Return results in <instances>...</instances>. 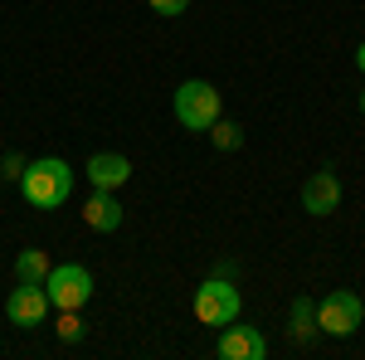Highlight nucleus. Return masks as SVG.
<instances>
[{"instance_id":"nucleus-1","label":"nucleus","mask_w":365,"mask_h":360,"mask_svg":"<svg viewBox=\"0 0 365 360\" xmlns=\"http://www.w3.org/2000/svg\"><path fill=\"white\" fill-rule=\"evenodd\" d=\"M20 195H25L34 210H58L68 195H73V166L58 161V156H39L29 161L20 175Z\"/></svg>"},{"instance_id":"nucleus-2","label":"nucleus","mask_w":365,"mask_h":360,"mask_svg":"<svg viewBox=\"0 0 365 360\" xmlns=\"http://www.w3.org/2000/svg\"><path fill=\"white\" fill-rule=\"evenodd\" d=\"M220 117V88L205 83V78H190V83L175 88V122L185 132H210V122Z\"/></svg>"},{"instance_id":"nucleus-3","label":"nucleus","mask_w":365,"mask_h":360,"mask_svg":"<svg viewBox=\"0 0 365 360\" xmlns=\"http://www.w3.org/2000/svg\"><path fill=\"white\" fill-rule=\"evenodd\" d=\"M239 307H244L239 287H234L229 277H220V273L195 287V317L205 322V326H229V322H239Z\"/></svg>"},{"instance_id":"nucleus-4","label":"nucleus","mask_w":365,"mask_h":360,"mask_svg":"<svg viewBox=\"0 0 365 360\" xmlns=\"http://www.w3.org/2000/svg\"><path fill=\"white\" fill-rule=\"evenodd\" d=\"M44 292H49V307H58V312H83V302L93 297V273L83 263H58V268H49Z\"/></svg>"},{"instance_id":"nucleus-5","label":"nucleus","mask_w":365,"mask_h":360,"mask_svg":"<svg viewBox=\"0 0 365 360\" xmlns=\"http://www.w3.org/2000/svg\"><path fill=\"white\" fill-rule=\"evenodd\" d=\"M361 322H365V307H361V297L346 292V287L327 292L322 307H317V331H327V336H356Z\"/></svg>"},{"instance_id":"nucleus-6","label":"nucleus","mask_w":365,"mask_h":360,"mask_svg":"<svg viewBox=\"0 0 365 360\" xmlns=\"http://www.w3.org/2000/svg\"><path fill=\"white\" fill-rule=\"evenodd\" d=\"M5 317H10V326H44V317H49V292L44 287H15L10 297H5Z\"/></svg>"},{"instance_id":"nucleus-7","label":"nucleus","mask_w":365,"mask_h":360,"mask_svg":"<svg viewBox=\"0 0 365 360\" xmlns=\"http://www.w3.org/2000/svg\"><path fill=\"white\" fill-rule=\"evenodd\" d=\"M336 205H341V180L331 170H312L307 185H302V210L327 220V215H336Z\"/></svg>"},{"instance_id":"nucleus-8","label":"nucleus","mask_w":365,"mask_h":360,"mask_svg":"<svg viewBox=\"0 0 365 360\" xmlns=\"http://www.w3.org/2000/svg\"><path fill=\"white\" fill-rule=\"evenodd\" d=\"M220 356L225 360H268V336L258 326H234L229 322L220 336Z\"/></svg>"},{"instance_id":"nucleus-9","label":"nucleus","mask_w":365,"mask_h":360,"mask_svg":"<svg viewBox=\"0 0 365 360\" xmlns=\"http://www.w3.org/2000/svg\"><path fill=\"white\" fill-rule=\"evenodd\" d=\"M83 175L93 180V190H122L132 180V161L117 156V151H98V156H88Z\"/></svg>"},{"instance_id":"nucleus-10","label":"nucleus","mask_w":365,"mask_h":360,"mask_svg":"<svg viewBox=\"0 0 365 360\" xmlns=\"http://www.w3.org/2000/svg\"><path fill=\"white\" fill-rule=\"evenodd\" d=\"M83 224L98 229V234H113L122 229V205H117V190H93L83 200Z\"/></svg>"},{"instance_id":"nucleus-11","label":"nucleus","mask_w":365,"mask_h":360,"mask_svg":"<svg viewBox=\"0 0 365 360\" xmlns=\"http://www.w3.org/2000/svg\"><path fill=\"white\" fill-rule=\"evenodd\" d=\"M49 253L44 249H25L20 258H15V282H25V287H44L49 282Z\"/></svg>"},{"instance_id":"nucleus-12","label":"nucleus","mask_w":365,"mask_h":360,"mask_svg":"<svg viewBox=\"0 0 365 360\" xmlns=\"http://www.w3.org/2000/svg\"><path fill=\"white\" fill-rule=\"evenodd\" d=\"M287 336H292L297 346H307L312 336H317V307H312V297H297V302H292V317H287Z\"/></svg>"},{"instance_id":"nucleus-13","label":"nucleus","mask_w":365,"mask_h":360,"mask_svg":"<svg viewBox=\"0 0 365 360\" xmlns=\"http://www.w3.org/2000/svg\"><path fill=\"white\" fill-rule=\"evenodd\" d=\"M210 141H215L220 151H239V146H244V127H239V122H225V117H215V122H210Z\"/></svg>"},{"instance_id":"nucleus-14","label":"nucleus","mask_w":365,"mask_h":360,"mask_svg":"<svg viewBox=\"0 0 365 360\" xmlns=\"http://www.w3.org/2000/svg\"><path fill=\"white\" fill-rule=\"evenodd\" d=\"M83 317H78V312H63V317H58V341H63V346H73V341H83Z\"/></svg>"},{"instance_id":"nucleus-15","label":"nucleus","mask_w":365,"mask_h":360,"mask_svg":"<svg viewBox=\"0 0 365 360\" xmlns=\"http://www.w3.org/2000/svg\"><path fill=\"white\" fill-rule=\"evenodd\" d=\"M25 156H20V151H5V156H0V180H20V175H25Z\"/></svg>"},{"instance_id":"nucleus-16","label":"nucleus","mask_w":365,"mask_h":360,"mask_svg":"<svg viewBox=\"0 0 365 360\" xmlns=\"http://www.w3.org/2000/svg\"><path fill=\"white\" fill-rule=\"evenodd\" d=\"M151 10H156V15H185L190 0H151Z\"/></svg>"},{"instance_id":"nucleus-17","label":"nucleus","mask_w":365,"mask_h":360,"mask_svg":"<svg viewBox=\"0 0 365 360\" xmlns=\"http://www.w3.org/2000/svg\"><path fill=\"white\" fill-rule=\"evenodd\" d=\"M356 68H361V73H365V44H361V49H356Z\"/></svg>"},{"instance_id":"nucleus-18","label":"nucleus","mask_w":365,"mask_h":360,"mask_svg":"<svg viewBox=\"0 0 365 360\" xmlns=\"http://www.w3.org/2000/svg\"><path fill=\"white\" fill-rule=\"evenodd\" d=\"M361 117H365V93H361Z\"/></svg>"}]
</instances>
